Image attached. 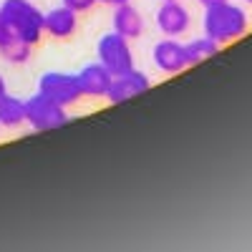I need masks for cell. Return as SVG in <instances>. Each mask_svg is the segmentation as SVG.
<instances>
[{
    "label": "cell",
    "instance_id": "1",
    "mask_svg": "<svg viewBox=\"0 0 252 252\" xmlns=\"http://www.w3.org/2000/svg\"><path fill=\"white\" fill-rule=\"evenodd\" d=\"M202 28H204V35H209L220 46H224V43H232V40H237L247 33L250 18H247L242 5H235L229 0H224V3L204 8Z\"/></svg>",
    "mask_w": 252,
    "mask_h": 252
},
{
    "label": "cell",
    "instance_id": "2",
    "mask_svg": "<svg viewBox=\"0 0 252 252\" xmlns=\"http://www.w3.org/2000/svg\"><path fill=\"white\" fill-rule=\"evenodd\" d=\"M0 15H3L10 33L31 46H35L43 35V13L31 0H3Z\"/></svg>",
    "mask_w": 252,
    "mask_h": 252
},
{
    "label": "cell",
    "instance_id": "3",
    "mask_svg": "<svg viewBox=\"0 0 252 252\" xmlns=\"http://www.w3.org/2000/svg\"><path fill=\"white\" fill-rule=\"evenodd\" d=\"M96 53H98V63L106 66L111 71V76H119V73H126L134 68V53L129 46V38L119 35L116 31L98 38Z\"/></svg>",
    "mask_w": 252,
    "mask_h": 252
},
{
    "label": "cell",
    "instance_id": "4",
    "mask_svg": "<svg viewBox=\"0 0 252 252\" xmlns=\"http://www.w3.org/2000/svg\"><path fill=\"white\" fill-rule=\"evenodd\" d=\"M26 121L35 131H53L58 126L68 124V114H66V106L46 98L43 94H35L26 98Z\"/></svg>",
    "mask_w": 252,
    "mask_h": 252
},
{
    "label": "cell",
    "instance_id": "5",
    "mask_svg": "<svg viewBox=\"0 0 252 252\" xmlns=\"http://www.w3.org/2000/svg\"><path fill=\"white\" fill-rule=\"evenodd\" d=\"M38 94L46 98L61 103V106H73V103L83 96L76 73H61V71H48L38 78Z\"/></svg>",
    "mask_w": 252,
    "mask_h": 252
},
{
    "label": "cell",
    "instance_id": "6",
    "mask_svg": "<svg viewBox=\"0 0 252 252\" xmlns=\"http://www.w3.org/2000/svg\"><path fill=\"white\" fill-rule=\"evenodd\" d=\"M149 89H152V78L146 76L144 71L131 68V71L119 73V76L111 78V89H109L106 98L111 103H124V101H131V98L146 94Z\"/></svg>",
    "mask_w": 252,
    "mask_h": 252
},
{
    "label": "cell",
    "instance_id": "7",
    "mask_svg": "<svg viewBox=\"0 0 252 252\" xmlns=\"http://www.w3.org/2000/svg\"><path fill=\"white\" fill-rule=\"evenodd\" d=\"M152 61H154V66L161 73H179V71H184L189 66L184 43H179L177 38L159 40V43L154 46V51H152Z\"/></svg>",
    "mask_w": 252,
    "mask_h": 252
},
{
    "label": "cell",
    "instance_id": "8",
    "mask_svg": "<svg viewBox=\"0 0 252 252\" xmlns=\"http://www.w3.org/2000/svg\"><path fill=\"white\" fill-rule=\"evenodd\" d=\"M189 23H192L189 10L179 3V0H164L161 8L157 10V26L166 38H179L189 28Z\"/></svg>",
    "mask_w": 252,
    "mask_h": 252
},
{
    "label": "cell",
    "instance_id": "9",
    "mask_svg": "<svg viewBox=\"0 0 252 252\" xmlns=\"http://www.w3.org/2000/svg\"><path fill=\"white\" fill-rule=\"evenodd\" d=\"M78 86H81V94L83 96H94V98H103L111 89V71L106 66H101V63H89V66H83L78 73Z\"/></svg>",
    "mask_w": 252,
    "mask_h": 252
},
{
    "label": "cell",
    "instance_id": "10",
    "mask_svg": "<svg viewBox=\"0 0 252 252\" xmlns=\"http://www.w3.org/2000/svg\"><path fill=\"white\" fill-rule=\"evenodd\" d=\"M76 10H71L68 5H58V8H51L48 13H43V31L53 38H71L76 33Z\"/></svg>",
    "mask_w": 252,
    "mask_h": 252
},
{
    "label": "cell",
    "instance_id": "11",
    "mask_svg": "<svg viewBox=\"0 0 252 252\" xmlns=\"http://www.w3.org/2000/svg\"><path fill=\"white\" fill-rule=\"evenodd\" d=\"M114 31L124 38H139L144 33V18L141 13L131 5V3H124V5H116L114 10Z\"/></svg>",
    "mask_w": 252,
    "mask_h": 252
},
{
    "label": "cell",
    "instance_id": "12",
    "mask_svg": "<svg viewBox=\"0 0 252 252\" xmlns=\"http://www.w3.org/2000/svg\"><path fill=\"white\" fill-rule=\"evenodd\" d=\"M26 121V101L5 94L0 98V126L3 129H18Z\"/></svg>",
    "mask_w": 252,
    "mask_h": 252
},
{
    "label": "cell",
    "instance_id": "13",
    "mask_svg": "<svg viewBox=\"0 0 252 252\" xmlns=\"http://www.w3.org/2000/svg\"><path fill=\"white\" fill-rule=\"evenodd\" d=\"M184 51H187V63L189 66H197V63L217 56L220 53V43L212 40L209 35H202V38H194V40H189V43H184Z\"/></svg>",
    "mask_w": 252,
    "mask_h": 252
},
{
    "label": "cell",
    "instance_id": "14",
    "mask_svg": "<svg viewBox=\"0 0 252 252\" xmlns=\"http://www.w3.org/2000/svg\"><path fill=\"white\" fill-rule=\"evenodd\" d=\"M31 43H26V40H20V38H10L5 40L3 46H0V56H3L8 63H26L31 58Z\"/></svg>",
    "mask_w": 252,
    "mask_h": 252
},
{
    "label": "cell",
    "instance_id": "15",
    "mask_svg": "<svg viewBox=\"0 0 252 252\" xmlns=\"http://www.w3.org/2000/svg\"><path fill=\"white\" fill-rule=\"evenodd\" d=\"M63 5H68L76 13H86V10H91L96 5V0H63Z\"/></svg>",
    "mask_w": 252,
    "mask_h": 252
},
{
    "label": "cell",
    "instance_id": "16",
    "mask_svg": "<svg viewBox=\"0 0 252 252\" xmlns=\"http://www.w3.org/2000/svg\"><path fill=\"white\" fill-rule=\"evenodd\" d=\"M13 38V33H10V28L5 26V20H3V15H0V46L5 43V40H10Z\"/></svg>",
    "mask_w": 252,
    "mask_h": 252
},
{
    "label": "cell",
    "instance_id": "17",
    "mask_svg": "<svg viewBox=\"0 0 252 252\" xmlns=\"http://www.w3.org/2000/svg\"><path fill=\"white\" fill-rule=\"evenodd\" d=\"M96 3H106V5H124V3H129V0H96Z\"/></svg>",
    "mask_w": 252,
    "mask_h": 252
},
{
    "label": "cell",
    "instance_id": "18",
    "mask_svg": "<svg viewBox=\"0 0 252 252\" xmlns=\"http://www.w3.org/2000/svg\"><path fill=\"white\" fill-rule=\"evenodd\" d=\"M199 5H204V8H209V5H217V3H224V0H197Z\"/></svg>",
    "mask_w": 252,
    "mask_h": 252
},
{
    "label": "cell",
    "instance_id": "19",
    "mask_svg": "<svg viewBox=\"0 0 252 252\" xmlns=\"http://www.w3.org/2000/svg\"><path fill=\"white\" fill-rule=\"evenodd\" d=\"M5 94H8V86H5V78L0 76V98H3Z\"/></svg>",
    "mask_w": 252,
    "mask_h": 252
},
{
    "label": "cell",
    "instance_id": "20",
    "mask_svg": "<svg viewBox=\"0 0 252 252\" xmlns=\"http://www.w3.org/2000/svg\"><path fill=\"white\" fill-rule=\"evenodd\" d=\"M245 3H247V5H252V0H245Z\"/></svg>",
    "mask_w": 252,
    "mask_h": 252
}]
</instances>
